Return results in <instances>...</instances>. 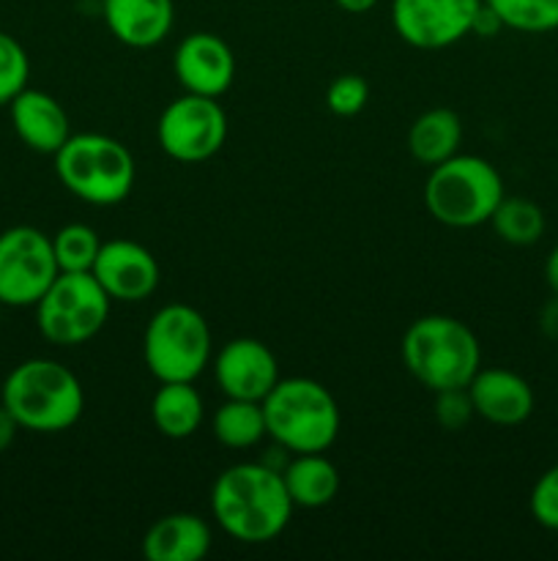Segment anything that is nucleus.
Here are the masks:
<instances>
[{"label":"nucleus","mask_w":558,"mask_h":561,"mask_svg":"<svg viewBox=\"0 0 558 561\" xmlns=\"http://www.w3.org/2000/svg\"><path fill=\"white\" fill-rule=\"evenodd\" d=\"M113 299L91 272H60L36 301V327L47 343L74 348L104 329Z\"/></svg>","instance_id":"obj_8"},{"label":"nucleus","mask_w":558,"mask_h":561,"mask_svg":"<svg viewBox=\"0 0 558 561\" xmlns=\"http://www.w3.org/2000/svg\"><path fill=\"white\" fill-rule=\"evenodd\" d=\"M485 5L509 31L531 36L558 31V0H485Z\"/></svg>","instance_id":"obj_24"},{"label":"nucleus","mask_w":558,"mask_h":561,"mask_svg":"<svg viewBox=\"0 0 558 561\" xmlns=\"http://www.w3.org/2000/svg\"><path fill=\"white\" fill-rule=\"evenodd\" d=\"M0 403L20 431L63 433L80 422L85 392L80 378L60 362L27 359L5 376Z\"/></svg>","instance_id":"obj_2"},{"label":"nucleus","mask_w":558,"mask_h":561,"mask_svg":"<svg viewBox=\"0 0 558 561\" xmlns=\"http://www.w3.org/2000/svg\"><path fill=\"white\" fill-rule=\"evenodd\" d=\"M492 230L501 241L512 247H531L545 233V211L539 203L528 197H507L498 203V208L490 217Z\"/></svg>","instance_id":"obj_23"},{"label":"nucleus","mask_w":558,"mask_h":561,"mask_svg":"<svg viewBox=\"0 0 558 561\" xmlns=\"http://www.w3.org/2000/svg\"><path fill=\"white\" fill-rule=\"evenodd\" d=\"M151 420L164 438L184 442L202 425V398L195 381H167L151 400Z\"/></svg>","instance_id":"obj_21"},{"label":"nucleus","mask_w":558,"mask_h":561,"mask_svg":"<svg viewBox=\"0 0 558 561\" xmlns=\"http://www.w3.org/2000/svg\"><path fill=\"white\" fill-rule=\"evenodd\" d=\"M334 3L348 11V14H367V11L375 9L377 0H334Z\"/></svg>","instance_id":"obj_33"},{"label":"nucleus","mask_w":558,"mask_h":561,"mask_svg":"<svg viewBox=\"0 0 558 561\" xmlns=\"http://www.w3.org/2000/svg\"><path fill=\"white\" fill-rule=\"evenodd\" d=\"M266 433L290 455L326 453L339 436V405L315 378H279L263 398Z\"/></svg>","instance_id":"obj_4"},{"label":"nucleus","mask_w":558,"mask_h":561,"mask_svg":"<svg viewBox=\"0 0 558 561\" xmlns=\"http://www.w3.org/2000/svg\"><path fill=\"white\" fill-rule=\"evenodd\" d=\"M60 184L91 206H118L135 186V157L120 140L98 131L71 135L55 153Z\"/></svg>","instance_id":"obj_6"},{"label":"nucleus","mask_w":558,"mask_h":561,"mask_svg":"<svg viewBox=\"0 0 558 561\" xmlns=\"http://www.w3.org/2000/svg\"><path fill=\"white\" fill-rule=\"evenodd\" d=\"M531 518L547 531H558V463L542 471L528 496Z\"/></svg>","instance_id":"obj_28"},{"label":"nucleus","mask_w":558,"mask_h":561,"mask_svg":"<svg viewBox=\"0 0 558 561\" xmlns=\"http://www.w3.org/2000/svg\"><path fill=\"white\" fill-rule=\"evenodd\" d=\"M476 416L498 427H518L534 414V389L507 367H479L468 383Z\"/></svg>","instance_id":"obj_15"},{"label":"nucleus","mask_w":558,"mask_h":561,"mask_svg":"<svg viewBox=\"0 0 558 561\" xmlns=\"http://www.w3.org/2000/svg\"><path fill=\"white\" fill-rule=\"evenodd\" d=\"M98 250H102V239L91 225L71 222L53 236L55 263L60 272H91Z\"/></svg>","instance_id":"obj_25"},{"label":"nucleus","mask_w":558,"mask_h":561,"mask_svg":"<svg viewBox=\"0 0 558 561\" xmlns=\"http://www.w3.org/2000/svg\"><path fill=\"white\" fill-rule=\"evenodd\" d=\"M16 431H20V425H16L14 416H11L9 411L3 409V403H0V455H3L11 444H14Z\"/></svg>","instance_id":"obj_31"},{"label":"nucleus","mask_w":558,"mask_h":561,"mask_svg":"<svg viewBox=\"0 0 558 561\" xmlns=\"http://www.w3.org/2000/svg\"><path fill=\"white\" fill-rule=\"evenodd\" d=\"M58 274L47 233L33 225H16L0 233V305L36 307Z\"/></svg>","instance_id":"obj_10"},{"label":"nucleus","mask_w":558,"mask_h":561,"mask_svg":"<svg viewBox=\"0 0 558 561\" xmlns=\"http://www.w3.org/2000/svg\"><path fill=\"white\" fill-rule=\"evenodd\" d=\"M503 201V179L498 168L474 153H454L430 168L425 181V208L446 228H476L490 222Z\"/></svg>","instance_id":"obj_5"},{"label":"nucleus","mask_w":558,"mask_h":561,"mask_svg":"<svg viewBox=\"0 0 558 561\" xmlns=\"http://www.w3.org/2000/svg\"><path fill=\"white\" fill-rule=\"evenodd\" d=\"M282 480L295 507L304 510H321L332 504L342 485L337 466L323 453L293 455V460H288L282 469Z\"/></svg>","instance_id":"obj_19"},{"label":"nucleus","mask_w":558,"mask_h":561,"mask_svg":"<svg viewBox=\"0 0 558 561\" xmlns=\"http://www.w3.org/2000/svg\"><path fill=\"white\" fill-rule=\"evenodd\" d=\"M370 102V85L361 75H339L326 88V107L339 118H353Z\"/></svg>","instance_id":"obj_27"},{"label":"nucleus","mask_w":558,"mask_h":561,"mask_svg":"<svg viewBox=\"0 0 558 561\" xmlns=\"http://www.w3.org/2000/svg\"><path fill=\"white\" fill-rule=\"evenodd\" d=\"M460 142H463V124L460 115L449 107L427 110L408 129L410 157L427 168H435L460 153Z\"/></svg>","instance_id":"obj_20"},{"label":"nucleus","mask_w":558,"mask_h":561,"mask_svg":"<svg viewBox=\"0 0 558 561\" xmlns=\"http://www.w3.org/2000/svg\"><path fill=\"white\" fill-rule=\"evenodd\" d=\"M9 110L16 137L31 151L55 157L60 151V146L71 137L69 115L60 107L58 99L49 96V93L36 91V88H25V91H20L11 99Z\"/></svg>","instance_id":"obj_16"},{"label":"nucleus","mask_w":558,"mask_h":561,"mask_svg":"<svg viewBox=\"0 0 558 561\" xmlns=\"http://www.w3.org/2000/svg\"><path fill=\"white\" fill-rule=\"evenodd\" d=\"M213 436L228 449H249L260 444L268 436L263 403L228 398L213 414Z\"/></svg>","instance_id":"obj_22"},{"label":"nucleus","mask_w":558,"mask_h":561,"mask_svg":"<svg viewBox=\"0 0 558 561\" xmlns=\"http://www.w3.org/2000/svg\"><path fill=\"white\" fill-rule=\"evenodd\" d=\"M545 283L553 294H558V244L553 247L545 261Z\"/></svg>","instance_id":"obj_32"},{"label":"nucleus","mask_w":558,"mask_h":561,"mask_svg":"<svg viewBox=\"0 0 558 561\" xmlns=\"http://www.w3.org/2000/svg\"><path fill=\"white\" fill-rule=\"evenodd\" d=\"M432 394H435V409H432V414H435V422L446 433L465 431L468 422L476 416L468 387L441 389V392H432Z\"/></svg>","instance_id":"obj_29"},{"label":"nucleus","mask_w":558,"mask_h":561,"mask_svg":"<svg viewBox=\"0 0 558 561\" xmlns=\"http://www.w3.org/2000/svg\"><path fill=\"white\" fill-rule=\"evenodd\" d=\"M293 510L282 471L268 463H235L213 480V518L224 535L244 546L277 540L288 529Z\"/></svg>","instance_id":"obj_1"},{"label":"nucleus","mask_w":558,"mask_h":561,"mask_svg":"<svg viewBox=\"0 0 558 561\" xmlns=\"http://www.w3.org/2000/svg\"><path fill=\"white\" fill-rule=\"evenodd\" d=\"M211 526L191 513H170L142 537L148 561H200L211 551Z\"/></svg>","instance_id":"obj_18"},{"label":"nucleus","mask_w":558,"mask_h":561,"mask_svg":"<svg viewBox=\"0 0 558 561\" xmlns=\"http://www.w3.org/2000/svg\"><path fill=\"white\" fill-rule=\"evenodd\" d=\"M27 77H31V60L25 47L11 33L0 31V104H9L16 93L25 91Z\"/></svg>","instance_id":"obj_26"},{"label":"nucleus","mask_w":558,"mask_h":561,"mask_svg":"<svg viewBox=\"0 0 558 561\" xmlns=\"http://www.w3.org/2000/svg\"><path fill=\"white\" fill-rule=\"evenodd\" d=\"M213 378L224 398L263 403L279 381V362L266 343L255 337H235L213 356Z\"/></svg>","instance_id":"obj_12"},{"label":"nucleus","mask_w":558,"mask_h":561,"mask_svg":"<svg viewBox=\"0 0 558 561\" xmlns=\"http://www.w3.org/2000/svg\"><path fill=\"white\" fill-rule=\"evenodd\" d=\"M91 274L113 301L137 305L159 288V263L148 247L129 239L102 241Z\"/></svg>","instance_id":"obj_13"},{"label":"nucleus","mask_w":558,"mask_h":561,"mask_svg":"<svg viewBox=\"0 0 558 561\" xmlns=\"http://www.w3.org/2000/svg\"><path fill=\"white\" fill-rule=\"evenodd\" d=\"M173 71L186 93L219 99L235 80V55L217 33H191L175 47Z\"/></svg>","instance_id":"obj_14"},{"label":"nucleus","mask_w":558,"mask_h":561,"mask_svg":"<svg viewBox=\"0 0 558 561\" xmlns=\"http://www.w3.org/2000/svg\"><path fill=\"white\" fill-rule=\"evenodd\" d=\"M102 14L120 44L148 49L170 36L175 5L173 0H102Z\"/></svg>","instance_id":"obj_17"},{"label":"nucleus","mask_w":558,"mask_h":561,"mask_svg":"<svg viewBox=\"0 0 558 561\" xmlns=\"http://www.w3.org/2000/svg\"><path fill=\"white\" fill-rule=\"evenodd\" d=\"M211 329L191 305H164L153 312L142 337V356L159 383L197 381L211 365Z\"/></svg>","instance_id":"obj_7"},{"label":"nucleus","mask_w":558,"mask_h":561,"mask_svg":"<svg viewBox=\"0 0 558 561\" xmlns=\"http://www.w3.org/2000/svg\"><path fill=\"white\" fill-rule=\"evenodd\" d=\"M156 140L175 162H206L217 157L228 140V115L217 99L184 93L159 115Z\"/></svg>","instance_id":"obj_9"},{"label":"nucleus","mask_w":558,"mask_h":561,"mask_svg":"<svg viewBox=\"0 0 558 561\" xmlns=\"http://www.w3.org/2000/svg\"><path fill=\"white\" fill-rule=\"evenodd\" d=\"M539 332L547 340H558V294L547 299L539 310Z\"/></svg>","instance_id":"obj_30"},{"label":"nucleus","mask_w":558,"mask_h":561,"mask_svg":"<svg viewBox=\"0 0 558 561\" xmlns=\"http://www.w3.org/2000/svg\"><path fill=\"white\" fill-rule=\"evenodd\" d=\"M485 0H392V25L416 49H443L474 33Z\"/></svg>","instance_id":"obj_11"},{"label":"nucleus","mask_w":558,"mask_h":561,"mask_svg":"<svg viewBox=\"0 0 558 561\" xmlns=\"http://www.w3.org/2000/svg\"><path fill=\"white\" fill-rule=\"evenodd\" d=\"M399 356L405 370L430 392L468 387L481 367L479 337L452 316H425L410 323Z\"/></svg>","instance_id":"obj_3"}]
</instances>
